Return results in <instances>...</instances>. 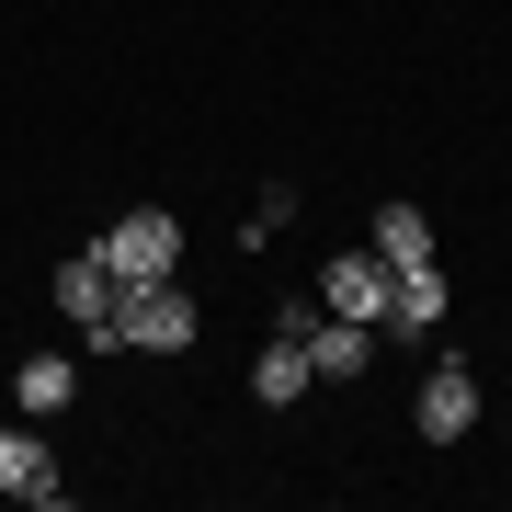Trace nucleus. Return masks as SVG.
Returning a JSON list of instances; mask_svg holds the SVG:
<instances>
[{
    "label": "nucleus",
    "mask_w": 512,
    "mask_h": 512,
    "mask_svg": "<svg viewBox=\"0 0 512 512\" xmlns=\"http://www.w3.org/2000/svg\"><path fill=\"white\" fill-rule=\"evenodd\" d=\"M12 399H23V421H57V410L80 399V365H69V353H35V365L12 376Z\"/></svg>",
    "instance_id": "9"
},
{
    "label": "nucleus",
    "mask_w": 512,
    "mask_h": 512,
    "mask_svg": "<svg viewBox=\"0 0 512 512\" xmlns=\"http://www.w3.org/2000/svg\"><path fill=\"white\" fill-rule=\"evenodd\" d=\"M114 353H194V296H183V274L126 285V308H114Z\"/></svg>",
    "instance_id": "1"
},
{
    "label": "nucleus",
    "mask_w": 512,
    "mask_h": 512,
    "mask_svg": "<svg viewBox=\"0 0 512 512\" xmlns=\"http://www.w3.org/2000/svg\"><path fill=\"white\" fill-rule=\"evenodd\" d=\"M308 365H319V376H365V365H376V330H365V319H319V330H308Z\"/></svg>",
    "instance_id": "10"
},
{
    "label": "nucleus",
    "mask_w": 512,
    "mask_h": 512,
    "mask_svg": "<svg viewBox=\"0 0 512 512\" xmlns=\"http://www.w3.org/2000/svg\"><path fill=\"white\" fill-rule=\"evenodd\" d=\"M308 387H319L308 342H285V330H274V342H262V365H251V399H262V410H285V399H308Z\"/></svg>",
    "instance_id": "8"
},
{
    "label": "nucleus",
    "mask_w": 512,
    "mask_h": 512,
    "mask_svg": "<svg viewBox=\"0 0 512 512\" xmlns=\"http://www.w3.org/2000/svg\"><path fill=\"white\" fill-rule=\"evenodd\" d=\"M114 308H126V274H114L103 251H69V262H57V319L92 330V353H114Z\"/></svg>",
    "instance_id": "3"
},
{
    "label": "nucleus",
    "mask_w": 512,
    "mask_h": 512,
    "mask_svg": "<svg viewBox=\"0 0 512 512\" xmlns=\"http://www.w3.org/2000/svg\"><path fill=\"white\" fill-rule=\"evenodd\" d=\"M410 421H421V444L478 433V376H467V365H433V376H421V399H410Z\"/></svg>",
    "instance_id": "7"
},
{
    "label": "nucleus",
    "mask_w": 512,
    "mask_h": 512,
    "mask_svg": "<svg viewBox=\"0 0 512 512\" xmlns=\"http://www.w3.org/2000/svg\"><path fill=\"white\" fill-rule=\"evenodd\" d=\"M0 490H12V501H35V512L69 501V478H57V456H46V433H35V421H0Z\"/></svg>",
    "instance_id": "5"
},
{
    "label": "nucleus",
    "mask_w": 512,
    "mask_h": 512,
    "mask_svg": "<svg viewBox=\"0 0 512 512\" xmlns=\"http://www.w3.org/2000/svg\"><path fill=\"white\" fill-rule=\"evenodd\" d=\"M376 251H387V274L399 262H433V217L421 205H376Z\"/></svg>",
    "instance_id": "11"
},
{
    "label": "nucleus",
    "mask_w": 512,
    "mask_h": 512,
    "mask_svg": "<svg viewBox=\"0 0 512 512\" xmlns=\"http://www.w3.org/2000/svg\"><path fill=\"white\" fill-rule=\"evenodd\" d=\"M92 251H103L126 285H160V274H183V228H171L160 205H126V217H114V228L92 239Z\"/></svg>",
    "instance_id": "2"
},
{
    "label": "nucleus",
    "mask_w": 512,
    "mask_h": 512,
    "mask_svg": "<svg viewBox=\"0 0 512 512\" xmlns=\"http://www.w3.org/2000/svg\"><path fill=\"white\" fill-rule=\"evenodd\" d=\"M285 217H296V183H274L251 217H239V251H274V228H285Z\"/></svg>",
    "instance_id": "12"
},
{
    "label": "nucleus",
    "mask_w": 512,
    "mask_h": 512,
    "mask_svg": "<svg viewBox=\"0 0 512 512\" xmlns=\"http://www.w3.org/2000/svg\"><path fill=\"white\" fill-rule=\"evenodd\" d=\"M444 308H456V285H444V262H399V296H387V342H433Z\"/></svg>",
    "instance_id": "6"
},
{
    "label": "nucleus",
    "mask_w": 512,
    "mask_h": 512,
    "mask_svg": "<svg viewBox=\"0 0 512 512\" xmlns=\"http://www.w3.org/2000/svg\"><path fill=\"white\" fill-rule=\"evenodd\" d=\"M387 296H399V274H387V251H376V239H365V251H342V262H319V308L330 319H387Z\"/></svg>",
    "instance_id": "4"
}]
</instances>
